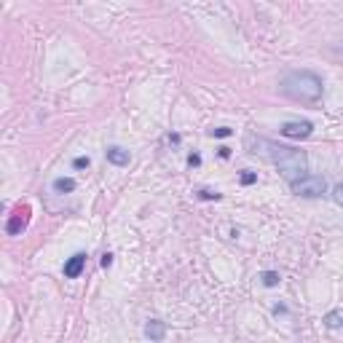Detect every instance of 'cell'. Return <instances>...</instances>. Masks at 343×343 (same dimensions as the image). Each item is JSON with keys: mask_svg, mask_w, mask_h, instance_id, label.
<instances>
[{"mask_svg": "<svg viewBox=\"0 0 343 343\" xmlns=\"http://www.w3.org/2000/svg\"><path fill=\"white\" fill-rule=\"evenodd\" d=\"M282 94L292 99V102H300V105H311L322 99V91H325V86H322V78L317 73H311V70H295V73H287L282 81Z\"/></svg>", "mask_w": 343, "mask_h": 343, "instance_id": "1", "label": "cell"}, {"mask_svg": "<svg viewBox=\"0 0 343 343\" xmlns=\"http://www.w3.org/2000/svg\"><path fill=\"white\" fill-rule=\"evenodd\" d=\"M257 142H260V148H266L260 156H266L268 161H274L290 182H292V180H300V177H306V153H303V150L274 145V142H268V140H263V137H257Z\"/></svg>", "mask_w": 343, "mask_h": 343, "instance_id": "2", "label": "cell"}, {"mask_svg": "<svg viewBox=\"0 0 343 343\" xmlns=\"http://www.w3.org/2000/svg\"><path fill=\"white\" fill-rule=\"evenodd\" d=\"M290 188L300 198H319V196H325L327 182H325V177H319V174H306V177H300V180H292Z\"/></svg>", "mask_w": 343, "mask_h": 343, "instance_id": "3", "label": "cell"}, {"mask_svg": "<svg viewBox=\"0 0 343 343\" xmlns=\"http://www.w3.org/2000/svg\"><path fill=\"white\" fill-rule=\"evenodd\" d=\"M30 212H32V209H30L27 204H19L16 209L11 212L8 223H5V231H8L11 236H21V231L30 225Z\"/></svg>", "mask_w": 343, "mask_h": 343, "instance_id": "4", "label": "cell"}, {"mask_svg": "<svg viewBox=\"0 0 343 343\" xmlns=\"http://www.w3.org/2000/svg\"><path fill=\"white\" fill-rule=\"evenodd\" d=\"M311 132H314L311 121H287V124H282V129H279V134L290 137V140H306Z\"/></svg>", "mask_w": 343, "mask_h": 343, "instance_id": "5", "label": "cell"}, {"mask_svg": "<svg viewBox=\"0 0 343 343\" xmlns=\"http://www.w3.org/2000/svg\"><path fill=\"white\" fill-rule=\"evenodd\" d=\"M86 268V255L83 252H75L73 257H67V263H64V276L67 279H78L83 274Z\"/></svg>", "mask_w": 343, "mask_h": 343, "instance_id": "6", "label": "cell"}, {"mask_svg": "<svg viewBox=\"0 0 343 343\" xmlns=\"http://www.w3.org/2000/svg\"><path fill=\"white\" fill-rule=\"evenodd\" d=\"M105 159L110 161V164H116V167H126V164L132 161V156H129V150L118 148V145H113V148H107V150H105Z\"/></svg>", "mask_w": 343, "mask_h": 343, "instance_id": "7", "label": "cell"}, {"mask_svg": "<svg viewBox=\"0 0 343 343\" xmlns=\"http://www.w3.org/2000/svg\"><path fill=\"white\" fill-rule=\"evenodd\" d=\"M145 335H148L150 341L161 343L164 338H167V325H164L161 319H150L148 325H145Z\"/></svg>", "mask_w": 343, "mask_h": 343, "instance_id": "8", "label": "cell"}, {"mask_svg": "<svg viewBox=\"0 0 343 343\" xmlns=\"http://www.w3.org/2000/svg\"><path fill=\"white\" fill-rule=\"evenodd\" d=\"M78 188V182L73 180V177H56L54 180V190L56 193H73Z\"/></svg>", "mask_w": 343, "mask_h": 343, "instance_id": "9", "label": "cell"}, {"mask_svg": "<svg viewBox=\"0 0 343 343\" xmlns=\"http://www.w3.org/2000/svg\"><path fill=\"white\" fill-rule=\"evenodd\" d=\"M325 327L327 330H338V327H343V314L341 311H330L325 317Z\"/></svg>", "mask_w": 343, "mask_h": 343, "instance_id": "10", "label": "cell"}, {"mask_svg": "<svg viewBox=\"0 0 343 343\" xmlns=\"http://www.w3.org/2000/svg\"><path fill=\"white\" fill-rule=\"evenodd\" d=\"M260 282H263V287H279L282 276H279L276 271H263V274H260Z\"/></svg>", "mask_w": 343, "mask_h": 343, "instance_id": "11", "label": "cell"}, {"mask_svg": "<svg viewBox=\"0 0 343 343\" xmlns=\"http://www.w3.org/2000/svg\"><path fill=\"white\" fill-rule=\"evenodd\" d=\"M196 196L201 198V201H220V198H223V193H217V190H212V188H201Z\"/></svg>", "mask_w": 343, "mask_h": 343, "instance_id": "12", "label": "cell"}, {"mask_svg": "<svg viewBox=\"0 0 343 343\" xmlns=\"http://www.w3.org/2000/svg\"><path fill=\"white\" fill-rule=\"evenodd\" d=\"M239 180H241V185H255L257 182V174H255V172H241Z\"/></svg>", "mask_w": 343, "mask_h": 343, "instance_id": "13", "label": "cell"}, {"mask_svg": "<svg viewBox=\"0 0 343 343\" xmlns=\"http://www.w3.org/2000/svg\"><path fill=\"white\" fill-rule=\"evenodd\" d=\"M333 198H335V204H338V206H343V182H338L333 188Z\"/></svg>", "mask_w": 343, "mask_h": 343, "instance_id": "14", "label": "cell"}, {"mask_svg": "<svg viewBox=\"0 0 343 343\" xmlns=\"http://www.w3.org/2000/svg\"><path fill=\"white\" fill-rule=\"evenodd\" d=\"M89 164H91L89 156H78V159L73 161V167H75V169H89Z\"/></svg>", "mask_w": 343, "mask_h": 343, "instance_id": "15", "label": "cell"}, {"mask_svg": "<svg viewBox=\"0 0 343 343\" xmlns=\"http://www.w3.org/2000/svg\"><path fill=\"white\" fill-rule=\"evenodd\" d=\"M212 137H231V129H228V126H217V129H212Z\"/></svg>", "mask_w": 343, "mask_h": 343, "instance_id": "16", "label": "cell"}, {"mask_svg": "<svg viewBox=\"0 0 343 343\" xmlns=\"http://www.w3.org/2000/svg\"><path fill=\"white\" fill-rule=\"evenodd\" d=\"M188 164H190V167H198V164H201V156H198V153H190V156H188Z\"/></svg>", "mask_w": 343, "mask_h": 343, "instance_id": "17", "label": "cell"}, {"mask_svg": "<svg viewBox=\"0 0 343 343\" xmlns=\"http://www.w3.org/2000/svg\"><path fill=\"white\" fill-rule=\"evenodd\" d=\"M110 266H113V255L105 252V255H102V268H110Z\"/></svg>", "mask_w": 343, "mask_h": 343, "instance_id": "18", "label": "cell"}, {"mask_svg": "<svg viewBox=\"0 0 343 343\" xmlns=\"http://www.w3.org/2000/svg\"><path fill=\"white\" fill-rule=\"evenodd\" d=\"M274 314H276V317H279V314H287V306H282V303L274 306Z\"/></svg>", "mask_w": 343, "mask_h": 343, "instance_id": "19", "label": "cell"}, {"mask_svg": "<svg viewBox=\"0 0 343 343\" xmlns=\"http://www.w3.org/2000/svg\"><path fill=\"white\" fill-rule=\"evenodd\" d=\"M228 156H231V148L223 145V148H220V159H228Z\"/></svg>", "mask_w": 343, "mask_h": 343, "instance_id": "20", "label": "cell"}]
</instances>
